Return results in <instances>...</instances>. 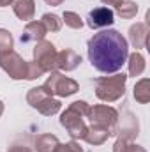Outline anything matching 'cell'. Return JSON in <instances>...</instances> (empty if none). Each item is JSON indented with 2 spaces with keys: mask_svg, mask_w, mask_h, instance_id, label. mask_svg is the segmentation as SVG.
Wrapping results in <instances>:
<instances>
[{
  "mask_svg": "<svg viewBox=\"0 0 150 152\" xmlns=\"http://www.w3.org/2000/svg\"><path fill=\"white\" fill-rule=\"evenodd\" d=\"M7 152H32L30 147H25V145H12V147H9Z\"/></svg>",
  "mask_w": 150,
  "mask_h": 152,
  "instance_id": "cell-25",
  "label": "cell"
},
{
  "mask_svg": "<svg viewBox=\"0 0 150 152\" xmlns=\"http://www.w3.org/2000/svg\"><path fill=\"white\" fill-rule=\"evenodd\" d=\"M14 11V14L21 20V21H32L34 14H36V2L34 0H11L9 4Z\"/></svg>",
  "mask_w": 150,
  "mask_h": 152,
  "instance_id": "cell-11",
  "label": "cell"
},
{
  "mask_svg": "<svg viewBox=\"0 0 150 152\" xmlns=\"http://www.w3.org/2000/svg\"><path fill=\"white\" fill-rule=\"evenodd\" d=\"M44 2H46L48 5H60L64 0H44Z\"/></svg>",
  "mask_w": 150,
  "mask_h": 152,
  "instance_id": "cell-27",
  "label": "cell"
},
{
  "mask_svg": "<svg viewBox=\"0 0 150 152\" xmlns=\"http://www.w3.org/2000/svg\"><path fill=\"white\" fill-rule=\"evenodd\" d=\"M110 136H111V133H110L108 129L90 124V126H88V131H87V134H85L83 140H85L87 143H90V145H103Z\"/></svg>",
  "mask_w": 150,
  "mask_h": 152,
  "instance_id": "cell-13",
  "label": "cell"
},
{
  "mask_svg": "<svg viewBox=\"0 0 150 152\" xmlns=\"http://www.w3.org/2000/svg\"><path fill=\"white\" fill-rule=\"evenodd\" d=\"M79 64H81V57L73 50H64L58 51L57 55V69L60 71H74Z\"/></svg>",
  "mask_w": 150,
  "mask_h": 152,
  "instance_id": "cell-12",
  "label": "cell"
},
{
  "mask_svg": "<svg viewBox=\"0 0 150 152\" xmlns=\"http://www.w3.org/2000/svg\"><path fill=\"white\" fill-rule=\"evenodd\" d=\"M115 21V12L110 7H95L87 16V25L90 28H106Z\"/></svg>",
  "mask_w": 150,
  "mask_h": 152,
  "instance_id": "cell-8",
  "label": "cell"
},
{
  "mask_svg": "<svg viewBox=\"0 0 150 152\" xmlns=\"http://www.w3.org/2000/svg\"><path fill=\"white\" fill-rule=\"evenodd\" d=\"M42 23H44V27H46V30L48 32H58L60 28H62V20L57 16V14H53V12H46V14H42V20H41Z\"/></svg>",
  "mask_w": 150,
  "mask_h": 152,
  "instance_id": "cell-20",
  "label": "cell"
},
{
  "mask_svg": "<svg viewBox=\"0 0 150 152\" xmlns=\"http://www.w3.org/2000/svg\"><path fill=\"white\" fill-rule=\"evenodd\" d=\"M53 152H83V149L79 147V143H76L73 140V142H67V143H58Z\"/></svg>",
  "mask_w": 150,
  "mask_h": 152,
  "instance_id": "cell-24",
  "label": "cell"
},
{
  "mask_svg": "<svg viewBox=\"0 0 150 152\" xmlns=\"http://www.w3.org/2000/svg\"><path fill=\"white\" fill-rule=\"evenodd\" d=\"M0 67L12 80H37L44 75L37 62H27L14 50L0 53Z\"/></svg>",
  "mask_w": 150,
  "mask_h": 152,
  "instance_id": "cell-2",
  "label": "cell"
},
{
  "mask_svg": "<svg viewBox=\"0 0 150 152\" xmlns=\"http://www.w3.org/2000/svg\"><path fill=\"white\" fill-rule=\"evenodd\" d=\"M103 4H106V5H115V7H118L124 0H101Z\"/></svg>",
  "mask_w": 150,
  "mask_h": 152,
  "instance_id": "cell-26",
  "label": "cell"
},
{
  "mask_svg": "<svg viewBox=\"0 0 150 152\" xmlns=\"http://www.w3.org/2000/svg\"><path fill=\"white\" fill-rule=\"evenodd\" d=\"M14 46V41L9 30L5 28H0V53H5V51H11Z\"/></svg>",
  "mask_w": 150,
  "mask_h": 152,
  "instance_id": "cell-23",
  "label": "cell"
},
{
  "mask_svg": "<svg viewBox=\"0 0 150 152\" xmlns=\"http://www.w3.org/2000/svg\"><path fill=\"white\" fill-rule=\"evenodd\" d=\"M42 88L46 90L48 96H58V97H67L73 96L79 90L78 81H74L73 78H67L58 71H53L51 76L46 80V83L42 85Z\"/></svg>",
  "mask_w": 150,
  "mask_h": 152,
  "instance_id": "cell-5",
  "label": "cell"
},
{
  "mask_svg": "<svg viewBox=\"0 0 150 152\" xmlns=\"http://www.w3.org/2000/svg\"><path fill=\"white\" fill-rule=\"evenodd\" d=\"M117 14L124 20H131L138 14V4L133 0H124L118 7H117Z\"/></svg>",
  "mask_w": 150,
  "mask_h": 152,
  "instance_id": "cell-18",
  "label": "cell"
},
{
  "mask_svg": "<svg viewBox=\"0 0 150 152\" xmlns=\"http://www.w3.org/2000/svg\"><path fill=\"white\" fill-rule=\"evenodd\" d=\"M48 34V30H46V27H44V23L42 21H37V20H32V21H28L27 25H25V28H23V34H21V42H32V41H42L44 36Z\"/></svg>",
  "mask_w": 150,
  "mask_h": 152,
  "instance_id": "cell-10",
  "label": "cell"
},
{
  "mask_svg": "<svg viewBox=\"0 0 150 152\" xmlns=\"http://www.w3.org/2000/svg\"><path fill=\"white\" fill-rule=\"evenodd\" d=\"M62 18H64L62 23H66L69 28H74V30H79V28L85 25L83 20H81V16H79L78 12H74V11H66Z\"/></svg>",
  "mask_w": 150,
  "mask_h": 152,
  "instance_id": "cell-21",
  "label": "cell"
},
{
  "mask_svg": "<svg viewBox=\"0 0 150 152\" xmlns=\"http://www.w3.org/2000/svg\"><path fill=\"white\" fill-rule=\"evenodd\" d=\"M87 53L92 67H95L99 73L111 75L120 71L122 66L127 62L129 44H127V39L118 30L106 28L88 39Z\"/></svg>",
  "mask_w": 150,
  "mask_h": 152,
  "instance_id": "cell-1",
  "label": "cell"
},
{
  "mask_svg": "<svg viewBox=\"0 0 150 152\" xmlns=\"http://www.w3.org/2000/svg\"><path fill=\"white\" fill-rule=\"evenodd\" d=\"M44 97H48V94H46V90L42 88V85H41V87H34V88H30L28 94H27V103H28L32 108H36Z\"/></svg>",
  "mask_w": 150,
  "mask_h": 152,
  "instance_id": "cell-22",
  "label": "cell"
},
{
  "mask_svg": "<svg viewBox=\"0 0 150 152\" xmlns=\"http://www.w3.org/2000/svg\"><path fill=\"white\" fill-rule=\"evenodd\" d=\"M129 41H131V44L136 50L147 48V44H149V25L141 23V21L131 25V28H129Z\"/></svg>",
  "mask_w": 150,
  "mask_h": 152,
  "instance_id": "cell-9",
  "label": "cell"
},
{
  "mask_svg": "<svg viewBox=\"0 0 150 152\" xmlns=\"http://www.w3.org/2000/svg\"><path fill=\"white\" fill-rule=\"evenodd\" d=\"M134 99L141 104H147L150 101V81L149 78H141L134 85Z\"/></svg>",
  "mask_w": 150,
  "mask_h": 152,
  "instance_id": "cell-17",
  "label": "cell"
},
{
  "mask_svg": "<svg viewBox=\"0 0 150 152\" xmlns=\"http://www.w3.org/2000/svg\"><path fill=\"white\" fill-rule=\"evenodd\" d=\"M60 108H62V103H60L58 99H55L53 96L44 97L37 106H36V110L41 112L42 115H46V117H51V115L58 113V112H60Z\"/></svg>",
  "mask_w": 150,
  "mask_h": 152,
  "instance_id": "cell-15",
  "label": "cell"
},
{
  "mask_svg": "<svg viewBox=\"0 0 150 152\" xmlns=\"http://www.w3.org/2000/svg\"><path fill=\"white\" fill-rule=\"evenodd\" d=\"M57 48L50 41H39L34 48V62H37L39 67L44 73H53L57 71Z\"/></svg>",
  "mask_w": 150,
  "mask_h": 152,
  "instance_id": "cell-7",
  "label": "cell"
},
{
  "mask_svg": "<svg viewBox=\"0 0 150 152\" xmlns=\"http://www.w3.org/2000/svg\"><path fill=\"white\" fill-rule=\"evenodd\" d=\"M113 152H147L141 145L131 143V140H125L122 136H118V140L113 145Z\"/></svg>",
  "mask_w": 150,
  "mask_h": 152,
  "instance_id": "cell-19",
  "label": "cell"
},
{
  "mask_svg": "<svg viewBox=\"0 0 150 152\" xmlns=\"http://www.w3.org/2000/svg\"><path fill=\"white\" fill-rule=\"evenodd\" d=\"M125 75L103 76L95 81V96L104 103H115L125 94Z\"/></svg>",
  "mask_w": 150,
  "mask_h": 152,
  "instance_id": "cell-4",
  "label": "cell"
},
{
  "mask_svg": "<svg viewBox=\"0 0 150 152\" xmlns=\"http://www.w3.org/2000/svg\"><path fill=\"white\" fill-rule=\"evenodd\" d=\"M11 4V0H0V7H7Z\"/></svg>",
  "mask_w": 150,
  "mask_h": 152,
  "instance_id": "cell-28",
  "label": "cell"
},
{
  "mask_svg": "<svg viewBox=\"0 0 150 152\" xmlns=\"http://www.w3.org/2000/svg\"><path fill=\"white\" fill-rule=\"evenodd\" d=\"M127 64H129V76H140L143 75L145 67H147V62H145V57L140 53V51H134L127 57Z\"/></svg>",
  "mask_w": 150,
  "mask_h": 152,
  "instance_id": "cell-14",
  "label": "cell"
},
{
  "mask_svg": "<svg viewBox=\"0 0 150 152\" xmlns=\"http://www.w3.org/2000/svg\"><path fill=\"white\" fill-rule=\"evenodd\" d=\"M88 110H90V104L87 101H74L60 115V124L67 129V133L73 140L85 138V134L88 131V124H87Z\"/></svg>",
  "mask_w": 150,
  "mask_h": 152,
  "instance_id": "cell-3",
  "label": "cell"
},
{
  "mask_svg": "<svg viewBox=\"0 0 150 152\" xmlns=\"http://www.w3.org/2000/svg\"><path fill=\"white\" fill-rule=\"evenodd\" d=\"M92 126H99V127H104L108 129L111 134L117 133V124H118V112L113 108V106H108V104H95L94 108L90 106L88 110V117Z\"/></svg>",
  "mask_w": 150,
  "mask_h": 152,
  "instance_id": "cell-6",
  "label": "cell"
},
{
  "mask_svg": "<svg viewBox=\"0 0 150 152\" xmlns=\"http://www.w3.org/2000/svg\"><path fill=\"white\" fill-rule=\"evenodd\" d=\"M2 113H4V103H2V99H0V117H2Z\"/></svg>",
  "mask_w": 150,
  "mask_h": 152,
  "instance_id": "cell-29",
  "label": "cell"
},
{
  "mask_svg": "<svg viewBox=\"0 0 150 152\" xmlns=\"http://www.w3.org/2000/svg\"><path fill=\"white\" fill-rule=\"evenodd\" d=\"M58 143H60L58 138L55 134H50V133L39 134L36 138V149H37V152H53Z\"/></svg>",
  "mask_w": 150,
  "mask_h": 152,
  "instance_id": "cell-16",
  "label": "cell"
}]
</instances>
